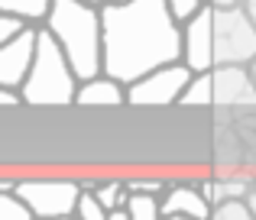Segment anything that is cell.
I'll return each mask as SVG.
<instances>
[{
	"instance_id": "obj_1",
	"label": "cell",
	"mask_w": 256,
	"mask_h": 220,
	"mask_svg": "<svg viewBox=\"0 0 256 220\" xmlns=\"http://www.w3.org/2000/svg\"><path fill=\"white\" fill-rule=\"evenodd\" d=\"M104 75L133 84L143 75L182 62V23H175L166 0L104 3Z\"/></svg>"
},
{
	"instance_id": "obj_2",
	"label": "cell",
	"mask_w": 256,
	"mask_h": 220,
	"mask_svg": "<svg viewBox=\"0 0 256 220\" xmlns=\"http://www.w3.org/2000/svg\"><path fill=\"white\" fill-rule=\"evenodd\" d=\"M46 29L62 45L68 65L75 68L78 81L104 75V23L100 6L84 0H52V10L46 16Z\"/></svg>"
},
{
	"instance_id": "obj_3",
	"label": "cell",
	"mask_w": 256,
	"mask_h": 220,
	"mask_svg": "<svg viewBox=\"0 0 256 220\" xmlns=\"http://www.w3.org/2000/svg\"><path fill=\"white\" fill-rule=\"evenodd\" d=\"M78 75L68 65L62 45L52 39L46 26H39L36 39V58L26 75V84L20 88L26 107H72L78 97Z\"/></svg>"
},
{
	"instance_id": "obj_4",
	"label": "cell",
	"mask_w": 256,
	"mask_h": 220,
	"mask_svg": "<svg viewBox=\"0 0 256 220\" xmlns=\"http://www.w3.org/2000/svg\"><path fill=\"white\" fill-rule=\"evenodd\" d=\"M256 58V23L244 6H214V68L250 65Z\"/></svg>"
},
{
	"instance_id": "obj_5",
	"label": "cell",
	"mask_w": 256,
	"mask_h": 220,
	"mask_svg": "<svg viewBox=\"0 0 256 220\" xmlns=\"http://www.w3.org/2000/svg\"><path fill=\"white\" fill-rule=\"evenodd\" d=\"M84 185L78 178H20L13 195L32 211L36 220H52V217H75L78 198Z\"/></svg>"
},
{
	"instance_id": "obj_6",
	"label": "cell",
	"mask_w": 256,
	"mask_h": 220,
	"mask_svg": "<svg viewBox=\"0 0 256 220\" xmlns=\"http://www.w3.org/2000/svg\"><path fill=\"white\" fill-rule=\"evenodd\" d=\"M192 75L194 71L185 62L162 65V68L143 75L140 81L126 84V104L130 107H172V104H178V97L188 88Z\"/></svg>"
},
{
	"instance_id": "obj_7",
	"label": "cell",
	"mask_w": 256,
	"mask_h": 220,
	"mask_svg": "<svg viewBox=\"0 0 256 220\" xmlns=\"http://www.w3.org/2000/svg\"><path fill=\"white\" fill-rule=\"evenodd\" d=\"M214 78V110H227L234 117L256 113V81L246 65H218Z\"/></svg>"
},
{
	"instance_id": "obj_8",
	"label": "cell",
	"mask_w": 256,
	"mask_h": 220,
	"mask_svg": "<svg viewBox=\"0 0 256 220\" xmlns=\"http://www.w3.org/2000/svg\"><path fill=\"white\" fill-rule=\"evenodd\" d=\"M36 39L39 26H23L16 36H10L0 45V88L20 91L26 84V75L36 58Z\"/></svg>"
},
{
	"instance_id": "obj_9",
	"label": "cell",
	"mask_w": 256,
	"mask_h": 220,
	"mask_svg": "<svg viewBox=\"0 0 256 220\" xmlns=\"http://www.w3.org/2000/svg\"><path fill=\"white\" fill-rule=\"evenodd\" d=\"M182 62L194 75L214 68V6H204L182 26Z\"/></svg>"
},
{
	"instance_id": "obj_10",
	"label": "cell",
	"mask_w": 256,
	"mask_h": 220,
	"mask_svg": "<svg viewBox=\"0 0 256 220\" xmlns=\"http://www.w3.org/2000/svg\"><path fill=\"white\" fill-rule=\"evenodd\" d=\"M159 204H162L166 217L182 214V217H194V220H211V211H214L211 201L201 195L198 182H172V185H166Z\"/></svg>"
},
{
	"instance_id": "obj_11",
	"label": "cell",
	"mask_w": 256,
	"mask_h": 220,
	"mask_svg": "<svg viewBox=\"0 0 256 220\" xmlns=\"http://www.w3.org/2000/svg\"><path fill=\"white\" fill-rule=\"evenodd\" d=\"M253 185H256L253 169H227V172H218L214 178L198 182V188H201V195L211 201V208H218V204H224V201H244Z\"/></svg>"
},
{
	"instance_id": "obj_12",
	"label": "cell",
	"mask_w": 256,
	"mask_h": 220,
	"mask_svg": "<svg viewBox=\"0 0 256 220\" xmlns=\"http://www.w3.org/2000/svg\"><path fill=\"white\" fill-rule=\"evenodd\" d=\"M75 104L82 107H124L126 104V84L114 81L110 75H98L78 84Z\"/></svg>"
},
{
	"instance_id": "obj_13",
	"label": "cell",
	"mask_w": 256,
	"mask_h": 220,
	"mask_svg": "<svg viewBox=\"0 0 256 220\" xmlns=\"http://www.w3.org/2000/svg\"><path fill=\"white\" fill-rule=\"evenodd\" d=\"M214 156H218L220 172L240 169V162H246L244 136L237 133V126H234V123H218V146H214Z\"/></svg>"
},
{
	"instance_id": "obj_14",
	"label": "cell",
	"mask_w": 256,
	"mask_h": 220,
	"mask_svg": "<svg viewBox=\"0 0 256 220\" xmlns=\"http://www.w3.org/2000/svg\"><path fill=\"white\" fill-rule=\"evenodd\" d=\"M52 10V0H0V13L10 19H20L23 26L46 23Z\"/></svg>"
},
{
	"instance_id": "obj_15",
	"label": "cell",
	"mask_w": 256,
	"mask_h": 220,
	"mask_svg": "<svg viewBox=\"0 0 256 220\" xmlns=\"http://www.w3.org/2000/svg\"><path fill=\"white\" fill-rule=\"evenodd\" d=\"M82 185L98 195V201L107 211H124L126 201H130V188H126L124 178H104V182H82Z\"/></svg>"
},
{
	"instance_id": "obj_16",
	"label": "cell",
	"mask_w": 256,
	"mask_h": 220,
	"mask_svg": "<svg viewBox=\"0 0 256 220\" xmlns=\"http://www.w3.org/2000/svg\"><path fill=\"white\" fill-rule=\"evenodd\" d=\"M211 71L192 75L188 88L182 91V97H178L182 107H208V110H214V78H211Z\"/></svg>"
},
{
	"instance_id": "obj_17",
	"label": "cell",
	"mask_w": 256,
	"mask_h": 220,
	"mask_svg": "<svg viewBox=\"0 0 256 220\" xmlns=\"http://www.w3.org/2000/svg\"><path fill=\"white\" fill-rule=\"evenodd\" d=\"M124 211H126L130 220H166L162 204H159V198H152V195H130V201H126Z\"/></svg>"
},
{
	"instance_id": "obj_18",
	"label": "cell",
	"mask_w": 256,
	"mask_h": 220,
	"mask_svg": "<svg viewBox=\"0 0 256 220\" xmlns=\"http://www.w3.org/2000/svg\"><path fill=\"white\" fill-rule=\"evenodd\" d=\"M107 217H110V211L98 201L94 191L84 188L82 198H78V208H75V220H107Z\"/></svg>"
},
{
	"instance_id": "obj_19",
	"label": "cell",
	"mask_w": 256,
	"mask_h": 220,
	"mask_svg": "<svg viewBox=\"0 0 256 220\" xmlns=\"http://www.w3.org/2000/svg\"><path fill=\"white\" fill-rule=\"evenodd\" d=\"M166 6H169V13L175 16V23L185 26L188 19H194L208 3H204V0H166Z\"/></svg>"
},
{
	"instance_id": "obj_20",
	"label": "cell",
	"mask_w": 256,
	"mask_h": 220,
	"mask_svg": "<svg viewBox=\"0 0 256 220\" xmlns=\"http://www.w3.org/2000/svg\"><path fill=\"white\" fill-rule=\"evenodd\" d=\"M0 220H36L16 195H0Z\"/></svg>"
},
{
	"instance_id": "obj_21",
	"label": "cell",
	"mask_w": 256,
	"mask_h": 220,
	"mask_svg": "<svg viewBox=\"0 0 256 220\" xmlns=\"http://www.w3.org/2000/svg\"><path fill=\"white\" fill-rule=\"evenodd\" d=\"M211 220H253L246 201H224L211 211Z\"/></svg>"
},
{
	"instance_id": "obj_22",
	"label": "cell",
	"mask_w": 256,
	"mask_h": 220,
	"mask_svg": "<svg viewBox=\"0 0 256 220\" xmlns=\"http://www.w3.org/2000/svg\"><path fill=\"white\" fill-rule=\"evenodd\" d=\"M124 182L130 188V195H152V198H162L166 185H169L162 178H124Z\"/></svg>"
},
{
	"instance_id": "obj_23",
	"label": "cell",
	"mask_w": 256,
	"mask_h": 220,
	"mask_svg": "<svg viewBox=\"0 0 256 220\" xmlns=\"http://www.w3.org/2000/svg\"><path fill=\"white\" fill-rule=\"evenodd\" d=\"M20 29H23V23H20V19H10V16H4V13H0V45H4L10 36H16Z\"/></svg>"
},
{
	"instance_id": "obj_24",
	"label": "cell",
	"mask_w": 256,
	"mask_h": 220,
	"mask_svg": "<svg viewBox=\"0 0 256 220\" xmlns=\"http://www.w3.org/2000/svg\"><path fill=\"white\" fill-rule=\"evenodd\" d=\"M16 104H23V97H20V91L0 88V107H16Z\"/></svg>"
},
{
	"instance_id": "obj_25",
	"label": "cell",
	"mask_w": 256,
	"mask_h": 220,
	"mask_svg": "<svg viewBox=\"0 0 256 220\" xmlns=\"http://www.w3.org/2000/svg\"><path fill=\"white\" fill-rule=\"evenodd\" d=\"M16 182L20 178H0V195H13V191H16Z\"/></svg>"
},
{
	"instance_id": "obj_26",
	"label": "cell",
	"mask_w": 256,
	"mask_h": 220,
	"mask_svg": "<svg viewBox=\"0 0 256 220\" xmlns=\"http://www.w3.org/2000/svg\"><path fill=\"white\" fill-rule=\"evenodd\" d=\"M244 201H246V208H250V214H253V220H256V185L250 188V195H246Z\"/></svg>"
},
{
	"instance_id": "obj_27",
	"label": "cell",
	"mask_w": 256,
	"mask_h": 220,
	"mask_svg": "<svg viewBox=\"0 0 256 220\" xmlns=\"http://www.w3.org/2000/svg\"><path fill=\"white\" fill-rule=\"evenodd\" d=\"M240 6H244V10L250 13V19L256 23V0H244V3H240Z\"/></svg>"
},
{
	"instance_id": "obj_28",
	"label": "cell",
	"mask_w": 256,
	"mask_h": 220,
	"mask_svg": "<svg viewBox=\"0 0 256 220\" xmlns=\"http://www.w3.org/2000/svg\"><path fill=\"white\" fill-rule=\"evenodd\" d=\"M211 6H240L244 0H208Z\"/></svg>"
},
{
	"instance_id": "obj_29",
	"label": "cell",
	"mask_w": 256,
	"mask_h": 220,
	"mask_svg": "<svg viewBox=\"0 0 256 220\" xmlns=\"http://www.w3.org/2000/svg\"><path fill=\"white\" fill-rule=\"evenodd\" d=\"M107 220H130V217H126V211H110V217H107Z\"/></svg>"
},
{
	"instance_id": "obj_30",
	"label": "cell",
	"mask_w": 256,
	"mask_h": 220,
	"mask_svg": "<svg viewBox=\"0 0 256 220\" xmlns=\"http://www.w3.org/2000/svg\"><path fill=\"white\" fill-rule=\"evenodd\" d=\"M84 3H91V6H104V3H110V0H84Z\"/></svg>"
},
{
	"instance_id": "obj_31",
	"label": "cell",
	"mask_w": 256,
	"mask_h": 220,
	"mask_svg": "<svg viewBox=\"0 0 256 220\" xmlns=\"http://www.w3.org/2000/svg\"><path fill=\"white\" fill-rule=\"evenodd\" d=\"M166 220H194V217H182V214H169Z\"/></svg>"
},
{
	"instance_id": "obj_32",
	"label": "cell",
	"mask_w": 256,
	"mask_h": 220,
	"mask_svg": "<svg viewBox=\"0 0 256 220\" xmlns=\"http://www.w3.org/2000/svg\"><path fill=\"white\" fill-rule=\"evenodd\" d=\"M246 68H250V75H253V81H256V58H253L250 65H246Z\"/></svg>"
},
{
	"instance_id": "obj_33",
	"label": "cell",
	"mask_w": 256,
	"mask_h": 220,
	"mask_svg": "<svg viewBox=\"0 0 256 220\" xmlns=\"http://www.w3.org/2000/svg\"><path fill=\"white\" fill-rule=\"evenodd\" d=\"M52 220H72V217H52Z\"/></svg>"
},
{
	"instance_id": "obj_34",
	"label": "cell",
	"mask_w": 256,
	"mask_h": 220,
	"mask_svg": "<svg viewBox=\"0 0 256 220\" xmlns=\"http://www.w3.org/2000/svg\"><path fill=\"white\" fill-rule=\"evenodd\" d=\"M114 3H130V0H114Z\"/></svg>"
},
{
	"instance_id": "obj_35",
	"label": "cell",
	"mask_w": 256,
	"mask_h": 220,
	"mask_svg": "<svg viewBox=\"0 0 256 220\" xmlns=\"http://www.w3.org/2000/svg\"><path fill=\"white\" fill-rule=\"evenodd\" d=\"M204 3H208V0H204ZM208 6H211V3H208Z\"/></svg>"
},
{
	"instance_id": "obj_36",
	"label": "cell",
	"mask_w": 256,
	"mask_h": 220,
	"mask_svg": "<svg viewBox=\"0 0 256 220\" xmlns=\"http://www.w3.org/2000/svg\"><path fill=\"white\" fill-rule=\"evenodd\" d=\"M72 220H75V217H72Z\"/></svg>"
}]
</instances>
